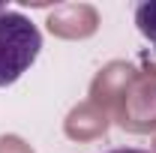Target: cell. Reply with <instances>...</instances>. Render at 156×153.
Instances as JSON below:
<instances>
[{"label": "cell", "mask_w": 156, "mask_h": 153, "mask_svg": "<svg viewBox=\"0 0 156 153\" xmlns=\"http://www.w3.org/2000/svg\"><path fill=\"white\" fill-rule=\"evenodd\" d=\"M42 51V33L18 9L0 6V87L15 84Z\"/></svg>", "instance_id": "1"}, {"label": "cell", "mask_w": 156, "mask_h": 153, "mask_svg": "<svg viewBox=\"0 0 156 153\" xmlns=\"http://www.w3.org/2000/svg\"><path fill=\"white\" fill-rule=\"evenodd\" d=\"M135 27L150 45H156V0H144L135 6Z\"/></svg>", "instance_id": "2"}, {"label": "cell", "mask_w": 156, "mask_h": 153, "mask_svg": "<svg viewBox=\"0 0 156 153\" xmlns=\"http://www.w3.org/2000/svg\"><path fill=\"white\" fill-rule=\"evenodd\" d=\"M105 153H147V150H135V147H117V150H105Z\"/></svg>", "instance_id": "3"}]
</instances>
